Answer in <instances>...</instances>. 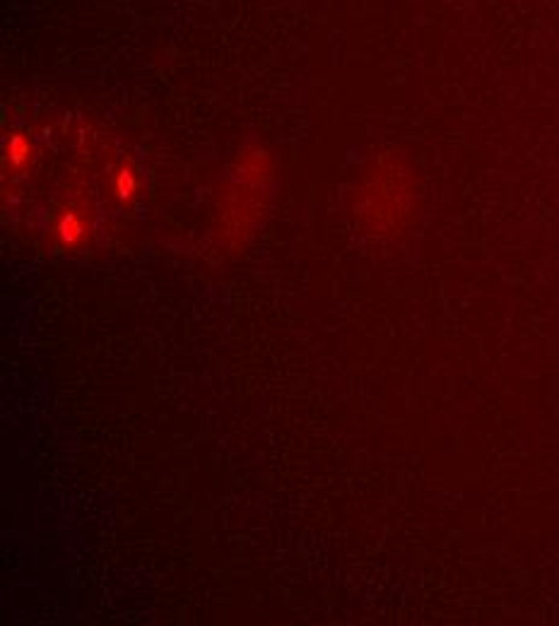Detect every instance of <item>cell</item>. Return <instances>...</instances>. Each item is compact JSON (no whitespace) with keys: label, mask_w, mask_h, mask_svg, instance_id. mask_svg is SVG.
I'll return each mask as SVG.
<instances>
[{"label":"cell","mask_w":559,"mask_h":626,"mask_svg":"<svg viewBox=\"0 0 559 626\" xmlns=\"http://www.w3.org/2000/svg\"><path fill=\"white\" fill-rule=\"evenodd\" d=\"M84 236V224L75 212H63L56 220V239L63 246H77Z\"/></svg>","instance_id":"cell-1"},{"label":"cell","mask_w":559,"mask_h":626,"mask_svg":"<svg viewBox=\"0 0 559 626\" xmlns=\"http://www.w3.org/2000/svg\"><path fill=\"white\" fill-rule=\"evenodd\" d=\"M29 155H32V147H29V140L24 135H12L8 140V147H5V157H8L12 169H22L24 164L29 162Z\"/></svg>","instance_id":"cell-2"},{"label":"cell","mask_w":559,"mask_h":626,"mask_svg":"<svg viewBox=\"0 0 559 626\" xmlns=\"http://www.w3.org/2000/svg\"><path fill=\"white\" fill-rule=\"evenodd\" d=\"M138 186H140V181H138V174L133 172V169H128V167H123L121 169V172L116 174V179H114V188H116V196L123 200H133L138 196Z\"/></svg>","instance_id":"cell-3"}]
</instances>
